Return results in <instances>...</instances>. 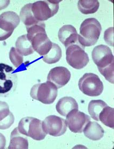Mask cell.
Instances as JSON below:
<instances>
[{
    "label": "cell",
    "mask_w": 114,
    "mask_h": 149,
    "mask_svg": "<svg viewBox=\"0 0 114 149\" xmlns=\"http://www.w3.org/2000/svg\"><path fill=\"white\" fill-rule=\"evenodd\" d=\"M92 56L101 74L114 84V58L110 48L104 45L97 46L92 51Z\"/></svg>",
    "instance_id": "6da1fadb"
},
{
    "label": "cell",
    "mask_w": 114,
    "mask_h": 149,
    "mask_svg": "<svg viewBox=\"0 0 114 149\" xmlns=\"http://www.w3.org/2000/svg\"><path fill=\"white\" fill-rule=\"evenodd\" d=\"M45 27L44 22H40L26 27L27 37L32 44L34 51L41 56L47 54L53 45L47 36Z\"/></svg>",
    "instance_id": "7a4b0ae2"
},
{
    "label": "cell",
    "mask_w": 114,
    "mask_h": 149,
    "mask_svg": "<svg viewBox=\"0 0 114 149\" xmlns=\"http://www.w3.org/2000/svg\"><path fill=\"white\" fill-rule=\"evenodd\" d=\"M101 31V25L97 19L87 18L81 24L79 42L84 47L93 46L97 42Z\"/></svg>",
    "instance_id": "3957f363"
},
{
    "label": "cell",
    "mask_w": 114,
    "mask_h": 149,
    "mask_svg": "<svg viewBox=\"0 0 114 149\" xmlns=\"http://www.w3.org/2000/svg\"><path fill=\"white\" fill-rule=\"evenodd\" d=\"M18 77L11 66L0 63V97H8L15 91Z\"/></svg>",
    "instance_id": "277c9868"
},
{
    "label": "cell",
    "mask_w": 114,
    "mask_h": 149,
    "mask_svg": "<svg viewBox=\"0 0 114 149\" xmlns=\"http://www.w3.org/2000/svg\"><path fill=\"white\" fill-rule=\"evenodd\" d=\"M17 128L24 135L37 141L43 140L47 135L42 129V121L33 117H26L20 120Z\"/></svg>",
    "instance_id": "5b68a950"
},
{
    "label": "cell",
    "mask_w": 114,
    "mask_h": 149,
    "mask_svg": "<svg viewBox=\"0 0 114 149\" xmlns=\"http://www.w3.org/2000/svg\"><path fill=\"white\" fill-rule=\"evenodd\" d=\"M32 98L41 102L44 104H53L57 96L56 86L50 81L34 85L31 90Z\"/></svg>",
    "instance_id": "8992f818"
},
{
    "label": "cell",
    "mask_w": 114,
    "mask_h": 149,
    "mask_svg": "<svg viewBox=\"0 0 114 149\" xmlns=\"http://www.w3.org/2000/svg\"><path fill=\"white\" fill-rule=\"evenodd\" d=\"M66 60L67 63L76 69H83L89 62L85 47L79 42L66 48Z\"/></svg>",
    "instance_id": "52a82bcc"
},
{
    "label": "cell",
    "mask_w": 114,
    "mask_h": 149,
    "mask_svg": "<svg viewBox=\"0 0 114 149\" xmlns=\"http://www.w3.org/2000/svg\"><path fill=\"white\" fill-rule=\"evenodd\" d=\"M60 1H40L32 4L34 17L40 22H44L54 16L59 9Z\"/></svg>",
    "instance_id": "ba28073f"
},
{
    "label": "cell",
    "mask_w": 114,
    "mask_h": 149,
    "mask_svg": "<svg viewBox=\"0 0 114 149\" xmlns=\"http://www.w3.org/2000/svg\"><path fill=\"white\" fill-rule=\"evenodd\" d=\"M78 86L81 91L90 97H97L104 90V84L98 76L93 73H86L79 79Z\"/></svg>",
    "instance_id": "9c48e42d"
},
{
    "label": "cell",
    "mask_w": 114,
    "mask_h": 149,
    "mask_svg": "<svg viewBox=\"0 0 114 149\" xmlns=\"http://www.w3.org/2000/svg\"><path fill=\"white\" fill-rule=\"evenodd\" d=\"M20 23V18L16 13L7 11L0 15V41L6 40L13 34Z\"/></svg>",
    "instance_id": "30bf717a"
},
{
    "label": "cell",
    "mask_w": 114,
    "mask_h": 149,
    "mask_svg": "<svg viewBox=\"0 0 114 149\" xmlns=\"http://www.w3.org/2000/svg\"><path fill=\"white\" fill-rule=\"evenodd\" d=\"M42 129L46 134L58 137L66 132L67 125L64 119L56 115H49L42 122Z\"/></svg>",
    "instance_id": "8fae6325"
},
{
    "label": "cell",
    "mask_w": 114,
    "mask_h": 149,
    "mask_svg": "<svg viewBox=\"0 0 114 149\" xmlns=\"http://www.w3.org/2000/svg\"><path fill=\"white\" fill-rule=\"evenodd\" d=\"M66 123L72 132L81 133L83 132L84 128L90 121V116L83 112L78 110H74L69 113L66 116Z\"/></svg>",
    "instance_id": "7c38bea8"
},
{
    "label": "cell",
    "mask_w": 114,
    "mask_h": 149,
    "mask_svg": "<svg viewBox=\"0 0 114 149\" xmlns=\"http://www.w3.org/2000/svg\"><path fill=\"white\" fill-rule=\"evenodd\" d=\"M70 78V72L67 68L57 67L50 70L47 77V81L52 83L58 89L67 84Z\"/></svg>",
    "instance_id": "4fadbf2b"
},
{
    "label": "cell",
    "mask_w": 114,
    "mask_h": 149,
    "mask_svg": "<svg viewBox=\"0 0 114 149\" xmlns=\"http://www.w3.org/2000/svg\"><path fill=\"white\" fill-rule=\"evenodd\" d=\"M58 36L65 48L71 45L79 42L78 34L75 27L71 25H65L60 28Z\"/></svg>",
    "instance_id": "5bb4252c"
},
{
    "label": "cell",
    "mask_w": 114,
    "mask_h": 149,
    "mask_svg": "<svg viewBox=\"0 0 114 149\" xmlns=\"http://www.w3.org/2000/svg\"><path fill=\"white\" fill-rule=\"evenodd\" d=\"M57 112L63 116H67L71 111L78 109V105L74 99L71 97H64L60 99L56 106Z\"/></svg>",
    "instance_id": "9a60e30c"
},
{
    "label": "cell",
    "mask_w": 114,
    "mask_h": 149,
    "mask_svg": "<svg viewBox=\"0 0 114 149\" xmlns=\"http://www.w3.org/2000/svg\"><path fill=\"white\" fill-rule=\"evenodd\" d=\"M15 118L7 102L0 101V129L9 128L14 123Z\"/></svg>",
    "instance_id": "2e32d148"
},
{
    "label": "cell",
    "mask_w": 114,
    "mask_h": 149,
    "mask_svg": "<svg viewBox=\"0 0 114 149\" xmlns=\"http://www.w3.org/2000/svg\"><path fill=\"white\" fill-rule=\"evenodd\" d=\"M83 132L85 136L92 141H98L104 136V130L96 122H90L84 128Z\"/></svg>",
    "instance_id": "e0dca14e"
},
{
    "label": "cell",
    "mask_w": 114,
    "mask_h": 149,
    "mask_svg": "<svg viewBox=\"0 0 114 149\" xmlns=\"http://www.w3.org/2000/svg\"><path fill=\"white\" fill-rule=\"evenodd\" d=\"M17 128H15L10 136V145L9 149H27L28 142L26 137L23 136Z\"/></svg>",
    "instance_id": "ac0fdd59"
},
{
    "label": "cell",
    "mask_w": 114,
    "mask_h": 149,
    "mask_svg": "<svg viewBox=\"0 0 114 149\" xmlns=\"http://www.w3.org/2000/svg\"><path fill=\"white\" fill-rule=\"evenodd\" d=\"M16 48L17 52L22 56H28L34 53L33 48L27 34H24L17 39L16 42Z\"/></svg>",
    "instance_id": "d6986e66"
},
{
    "label": "cell",
    "mask_w": 114,
    "mask_h": 149,
    "mask_svg": "<svg viewBox=\"0 0 114 149\" xmlns=\"http://www.w3.org/2000/svg\"><path fill=\"white\" fill-rule=\"evenodd\" d=\"M32 4H27L23 7L22 10H20L19 15L20 19L23 21L24 24L26 25V27H30L35 24L40 23V22L34 18L32 14Z\"/></svg>",
    "instance_id": "ffe728a7"
},
{
    "label": "cell",
    "mask_w": 114,
    "mask_h": 149,
    "mask_svg": "<svg viewBox=\"0 0 114 149\" xmlns=\"http://www.w3.org/2000/svg\"><path fill=\"white\" fill-rule=\"evenodd\" d=\"M97 0H80L78 2V9L85 15L94 14L99 8Z\"/></svg>",
    "instance_id": "44dd1931"
},
{
    "label": "cell",
    "mask_w": 114,
    "mask_h": 149,
    "mask_svg": "<svg viewBox=\"0 0 114 149\" xmlns=\"http://www.w3.org/2000/svg\"><path fill=\"white\" fill-rule=\"evenodd\" d=\"M107 106V104L101 100H93L90 102L88 111L91 118L94 120L99 121V117L101 112Z\"/></svg>",
    "instance_id": "7402d4cb"
},
{
    "label": "cell",
    "mask_w": 114,
    "mask_h": 149,
    "mask_svg": "<svg viewBox=\"0 0 114 149\" xmlns=\"http://www.w3.org/2000/svg\"><path fill=\"white\" fill-rule=\"evenodd\" d=\"M62 55V52L60 47L56 44L53 43L49 52L44 55L43 60L48 64H54L60 61Z\"/></svg>",
    "instance_id": "603a6c76"
},
{
    "label": "cell",
    "mask_w": 114,
    "mask_h": 149,
    "mask_svg": "<svg viewBox=\"0 0 114 149\" xmlns=\"http://www.w3.org/2000/svg\"><path fill=\"white\" fill-rule=\"evenodd\" d=\"M99 121L109 128H114V109L107 106L99 115Z\"/></svg>",
    "instance_id": "cb8c5ba5"
},
{
    "label": "cell",
    "mask_w": 114,
    "mask_h": 149,
    "mask_svg": "<svg viewBox=\"0 0 114 149\" xmlns=\"http://www.w3.org/2000/svg\"><path fill=\"white\" fill-rule=\"evenodd\" d=\"M9 58L14 66L18 68L23 63L24 58L22 55L17 52L15 47H11L9 52Z\"/></svg>",
    "instance_id": "d4e9b609"
},
{
    "label": "cell",
    "mask_w": 114,
    "mask_h": 149,
    "mask_svg": "<svg viewBox=\"0 0 114 149\" xmlns=\"http://www.w3.org/2000/svg\"><path fill=\"white\" fill-rule=\"evenodd\" d=\"M114 32L113 27H110L104 32V39L107 44L114 46Z\"/></svg>",
    "instance_id": "484cf974"
},
{
    "label": "cell",
    "mask_w": 114,
    "mask_h": 149,
    "mask_svg": "<svg viewBox=\"0 0 114 149\" xmlns=\"http://www.w3.org/2000/svg\"><path fill=\"white\" fill-rule=\"evenodd\" d=\"M6 146V139L5 136L0 133V149H3Z\"/></svg>",
    "instance_id": "4316f807"
}]
</instances>
